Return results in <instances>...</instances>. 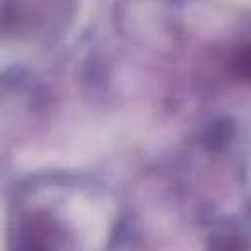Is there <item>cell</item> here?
I'll use <instances>...</instances> for the list:
<instances>
[{
	"label": "cell",
	"instance_id": "cell-1",
	"mask_svg": "<svg viewBox=\"0 0 251 251\" xmlns=\"http://www.w3.org/2000/svg\"><path fill=\"white\" fill-rule=\"evenodd\" d=\"M231 71L241 76L251 80V45H245L243 49H239L233 59H231Z\"/></svg>",
	"mask_w": 251,
	"mask_h": 251
}]
</instances>
